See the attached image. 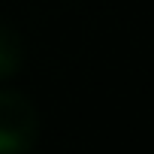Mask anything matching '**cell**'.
<instances>
[{"label":"cell","mask_w":154,"mask_h":154,"mask_svg":"<svg viewBox=\"0 0 154 154\" xmlns=\"http://www.w3.org/2000/svg\"><path fill=\"white\" fill-rule=\"evenodd\" d=\"M39 136V115L27 94L0 88V154H24Z\"/></svg>","instance_id":"1"},{"label":"cell","mask_w":154,"mask_h":154,"mask_svg":"<svg viewBox=\"0 0 154 154\" xmlns=\"http://www.w3.org/2000/svg\"><path fill=\"white\" fill-rule=\"evenodd\" d=\"M21 63H24V42L9 21L0 18V79L15 75Z\"/></svg>","instance_id":"2"}]
</instances>
